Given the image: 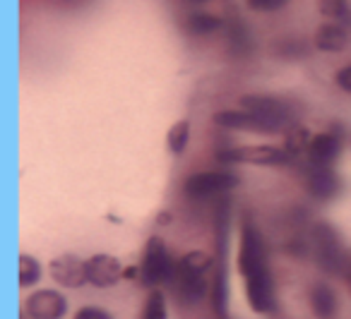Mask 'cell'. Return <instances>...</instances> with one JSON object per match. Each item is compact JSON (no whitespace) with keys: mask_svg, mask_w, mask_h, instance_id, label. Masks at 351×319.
Wrapping results in <instances>:
<instances>
[{"mask_svg":"<svg viewBox=\"0 0 351 319\" xmlns=\"http://www.w3.org/2000/svg\"><path fill=\"white\" fill-rule=\"evenodd\" d=\"M239 271L243 281L258 279V276L269 274L267 261H265V247L258 228L250 221H243L241 228V247H239Z\"/></svg>","mask_w":351,"mask_h":319,"instance_id":"cell-1","label":"cell"},{"mask_svg":"<svg viewBox=\"0 0 351 319\" xmlns=\"http://www.w3.org/2000/svg\"><path fill=\"white\" fill-rule=\"evenodd\" d=\"M176 264L171 261L166 245L159 235H152L147 240L145 255H142V264H140V283L142 285H156L161 281H171L173 276Z\"/></svg>","mask_w":351,"mask_h":319,"instance_id":"cell-2","label":"cell"},{"mask_svg":"<svg viewBox=\"0 0 351 319\" xmlns=\"http://www.w3.org/2000/svg\"><path fill=\"white\" fill-rule=\"evenodd\" d=\"M215 123L219 127H229V130H253L258 135H277L287 127V123L277 120V118L263 116L255 111H219L215 116Z\"/></svg>","mask_w":351,"mask_h":319,"instance_id":"cell-3","label":"cell"},{"mask_svg":"<svg viewBox=\"0 0 351 319\" xmlns=\"http://www.w3.org/2000/svg\"><path fill=\"white\" fill-rule=\"evenodd\" d=\"M219 161L226 164H253V166H279L287 164L289 156L279 146L269 144H250V146H236V149H224L217 154Z\"/></svg>","mask_w":351,"mask_h":319,"instance_id":"cell-4","label":"cell"},{"mask_svg":"<svg viewBox=\"0 0 351 319\" xmlns=\"http://www.w3.org/2000/svg\"><path fill=\"white\" fill-rule=\"evenodd\" d=\"M239 185V178L234 173H224V170H205V173H195L186 180V192L191 197H212V194L229 192Z\"/></svg>","mask_w":351,"mask_h":319,"instance_id":"cell-5","label":"cell"},{"mask_svg":"<svg viewBox=\"0 0 351 319\" xmlns=\"http://www.w3.org/2000/svg\"><path fill=\"white\" fill-rule=\"evenodd\" d=\"M27 312L32 319H63L68 300L58 290H36L27 298Z\"/></svg>","mask_w":351,"mask_h":319,"instance_id":"cell-6","label":"cell"},{"mask_svg":"<svg viewBox=\"0 0 351 319\" xmlns=\"http://www.w3.org/2000/svg\"><path fill=\"white\" fill-rule=\"evenodd\" d=\"M51 276L56 283L68 285V288H80L87 283V261H82L75 255H60L51 261Z\"/></svg>","mask_w":351,"mask_h":319,"instance_id":"cell-7","label":"cell"},{"mask_svg":"<svg viewBox=\"0 0 351 319\" xmlns=\"http://www.w3.org/2000/svg\"><path fill=\"white\" fill-rule=\"evenodd\" d=\"M123 276V266L116 257L111 255H94L87 259V279L97 288H108L116 285Z\"/></svg>","mask_w":351,"mask_h":319,"instance_id":"cell-8","label":"cell"},{"mask_svg":"<svg viewBox=\"0 0 351 319\" xmlns=\"http://www.w3.org/2000/svg\"><path fill=\"white\" fill-rule=\"evenodd\" d=\"M306 188L311 197L325 202L339 192V175L332 170V166H311L306 175Z\"/></svg>","mask_w":351,"mask_h":319,"instance_id":"cell-9","label":"cell"},{"mask_svg":"<svg viewBox=\"0 0 351 319\" xmlns=\"http://www.w3.org/2000/svg\"><path fill=\"white\" fill-rule=\"evenodd\" d=\"M341 151V135L339 132H320L308 144V161L311 166H332Z\"/></svg>","mask_w":351,"mask_h":319,"instance_id":"cell-10","label":"cell"},{"mask_svg":"<svg viewBox=\"0 0 351 319\" xmlns=\"http://www.w3.org/2000/svg\"><path fill=\"white\" fill-rule=\"evenodd\" d=\"M313 245H315V255L325 269H337L341 264L339 242H337V235L330 226L320 223L313 228Z\"/></svg>","mask_w":351,"mask_h":319,"instance_id":"cell-11","label":"cell"},{"mask_svg":"<svg viewBox=\"0 0 351 319\" xmlns=\"http://www.w3.org/2000/svg\"><path fill=\"white\" fill-rule=\"evenodd\" d=\"M241 106L245 111H255V113H263V116L269 118H277L282 123H291V103L284 101V99L277 97H243L241 99Z\"/></svg>","mask_w":351,"mask_h":319,"instance_id":"cell-12","label":"cell"},{"mask_svg":"<svg viewBox=\"0 0 351 319\" xmlns=\"http://www.w3.org/2000/svg\"><path fill=\"white\" fill-rule=\"evenodd\" d=\"M349 46V31L337 22H327L315 31V49L322 53H339Z\"/></svg>","mask_w":351,"mask_h":319,"instance_id":"cell-13","label":"cell"},{"mask_svg":"<svg viewBox=\"0 0 351 319\" xmlns=\"http://www.w3.org/2000/svg\"><path fill=\"white\" fill-rule=\"evenodd\" d=\"M171 281L176 283V288H178V295H181V298L186 300V303H197V300H200L202 295H205V290H207L205 276L186 274V271L178 269V264H176Z\"/></svg>","mask_w":351,"mask_h":319,"instance_id":"cell-14","label":"cell"},{"mask_svg":"<svg viewBox=\"0 0 351 319\" xmlns=\"http://www.w3.org/2000/svg\"><path fill=\"white\" fill-rule=\"evenodd\" d=\"M311 307H313V312H315L317 317H325V319L332 317V314L337 312V298H335V293H332L330 285H322V283L313 285Z\"/></svg>","mask_w":351,"mask_h":319,"instance_id":"cell-15","label":"cell"},{"mask_svg":"<svg viewBox=\"0 0 351 319\" xmlns=\"http://www.w3.org/2000/svg\"><path fill=\"white\" fill-rule=\"evenodd\" d=\"M317 10L322 17L341 27H351V3L349 0H317Z\"/></svg>","mask_w":351,"mask_h":319,"instance_id":"cell-16","label":"cell"},{"mask_svg":"<svg viewBox=\"0 0 351 319\" xmlns=\"http://www.w3.org/2000/svg\"><path fill=\"white\" fill-rule=\"evenodd\" d=\"M221 17L217 15H210V12H193L188 15L186 20V29L195 36H207V34H215V31L221 29Z\"/></svg>","mask_w":351,"mask_h":319,"instance_id":"cell-17","label":"cell"},{"mask_svg":"<svg viewBox=\"0 0 351 319\" xmlns=\"http://www.w3.org/2000/svg\"><path fill=\"white\" fill-rule=\"evenodd\" d=\"M274 55L284 60H301L308 55V44L298 36H284L274 41Z\"/></svg>","mask_w":351,"mask_h":319,"instance_id":"cell-18","label":"cell"},{"mask_svg":"<svg viewBox=\"0 0 351 319\" xmlns=\"http://www.w3.org/2000/svg\"><path fill=\"white\" fill-rule=\"evenodd\" d=\"M311 140H313V137H311V132H308L306 127H301V125L291 127V130H289V135H287V144H284V151H287L289 161H293L296 156L306 154Z\"/></svg>","mask_w":351,"mask_h":319,"instance_id":"cell-19","label":"cell"},{"mask_svg":"<svg viewBox=\"0 0 351 319\" xmlns=\"http://www.w3.org/2000/svg\"><path fill=\"white\" fill-rule=\"evenodd\" d=\"M41 279V264L39 259H34L32 255H20L17 259V281L22 288H29Z\"/></svg>","mask_w":351,"mask_h":319,"instance_id":"cell-20","label":"cell"},{"mask_svg":"<svg viewBox=\"0 0 351 319\" xmlns=\"http://www.w3.org/2000/svg\"><path fill=\"white\" fill-rule=\"evenodd\" d=\"M210 266H212V257L202 250L188 252V255L178 261V269L186 271V274H193V276H205Z\"/></svg>","mask_w":351,"mask_h":319,"instance_id":"cell-21","label":"cell"},{"mask_svg":"<svg viewBox=\"0 0 351 319\" xmlns=\"http://www.w3.org/2000/svg\"><path fill=\"white\" fill-rule=\"evenodd\" d=\"M188 140H191V120H178L171 125L169 130V137H166V144H169V149L173 151V154H183L188 146Z\"/></svg>","mask_w":351,"mask_h":319,"instance_id":"cell-22","label":"cell"},{"mask_svg":"<svg viewBox=\"0 0 351 319\" xmlns=\"http://www.w3.org/2000/svg\"><path fill=\"white\" fill-rule=\"evenodd\" d=\"M142 319H166V298L161 290H152L142 309Z\"/></svg>","mask_w":351,"mask_h":319,"instance_id":"cell-23","label":"cell"},{"mask_svg":"<svg viewBox=\"0 0 351 319\" xmlns=\"http://www.w3.org/2000/svg\"><path fill=\"white\" fill-rule=\"evenodd\" d=\"M245 3H248V8L255 12H274L287 5L289 0H245Z\"/></svg>","mask_w":351,"mask_h":319,"instance_id":"cell-24","label":"cell"},{"mask_svg":"<svg viewBox=\"0 0 351 319\" xmlns=\"http://www.w3.org/2000/svg\"><path fill=\"white\" fill-rule=\"evenodd\" d=\"M75 319H111V314L101 307H82L75 314Z\"/></svg>","mask_w":351,"mask_h":319,"instance_id":"cell-25","label":"cell"},{"mask_svg":"<svg viewBox=\"0 0 351 319\" xmlns=\"http://www.w3.org/2000/svg\"><path fill=\"white\" fill-rule=\"evenodd\" d=\"M337 84H339L346 94H351V65H346V68H341L339 73H337Z\"/></svg>","mask_w":351,"mask_h":319,"instance_id":"cell-26","label":"cell"},{"mask_svg":"<svg viewBox=\"0 0 351 319\" xmlns=\"http://www.w3.org/2000/svg\"><path fill=\"white\" fill-rule=\"evenodd\" d=\"M344 269H346V279H349V283H351V255L344 259Z\"/></svg>","mask_w":351,"mask_h":319,"instance_id":"cell-27","label":"cell"}]
</instances>
